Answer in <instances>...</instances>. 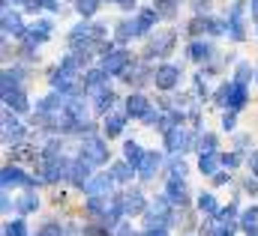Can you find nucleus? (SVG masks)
<instances>
[{"instance_id": "nucleus-16", "label": "nucleus", "mask_w": 258, "mask_h": 236, "mask_svg": "<svg viewBox=\"0 0 258 236\" xmlns=\"http://www.w3.org/2000/svg\"><path fill=\"white\" fill-rule=\"evenodd\" d=\"M126 114L129 117H147L150 114V105H147V99L144 96H129L126 99Z\"/></svg>"}, {"instance_id": "nucleus-24", "label": "nucleus", "mask_w": 258, "mask_h": 236, "mask_svg": "<svg viewBox=\"0 0 258 236\" xmlns=\"http://www.w3.org/2000/svg\"><path fill=\"white\" fill-rule=\"evenodd\" d=\"M219 156L216 153H201V159H198V171L201 174H216V168H219Z\"/></svg>"}, {"instance_id": "nucleus-19", "label": "nucleus", "mask_w": 258, "mask_h": 236, "mask_svg": "<svg viewBox=\"0 0 258 236\" xmlns=\"http://www.w3.org/2000/svg\"><path fill=\"white\" fill-rule=\"evenodd\" d=\"M123 212H126V215H138V212H144V197H141L138 191L123 194Z\"/></svg>"}, {"instance_id": "nucleus-51", "label": "nucleus", "mask_w": 258, "mask_h": 236, "mask_svg": "<svg viewBox=\"0 0 258 236\" xmlns=\"http://www.w3.org/2000/svg\"><path fill=\"white\" fill-rule=\"evenodd\" d=\"M111 3H114V0H111ZM120 3H123V0H120Z\"/></svg>"}, {"instance_id": "nucleus-38", "label": "nucleus", "mask_w": 258, "mask_h": 236, "mask_svg": "<svg viewBox=\"0 0 258 236\" xmlns=\"http://www.w3.org/2000/svg\"><path fill=\"white\" fill-rule=\"evenodd\" d=\"M198 147H201V153H213V147H216V138H213V135H204V138L198 141Z\"/></svg>"}, {"instance_id": "nucleus-14", "label": "nucleus", "mask_w": 258, "mask_h": 236, "mask_svg": "<svg viewBox=\"0 0 258 236\" xmlns=\"http://www.w3.org/2000/svg\"><path fill=\"white\" fill-rule=\"evenodd\" d=\"M3 33H6V36H18V33H24V24H21L18 12L3 9Z\"/></svg>"}, {"instance_id": "nucleus-40", "label": "nucleus", "mask_w": 258, "mask_h": 236, "mask_svg": "<svg viewBox=\"0 0 258 236\" xmlns=\"http://www.w3.org/2000/svg\"><path fill=\"white\" fill-rule=\"evenodd\" d=\"M222 165H225V168H237V165H240V156H237V153H228V156H222Z\"/></svg>"}, {"instance_id": "nucleus-15", "label": "nucleus", "mask_w": 258, "mask_h": 236, "mask_svg": "<svg viewBox=\"0 0 258 236\" xmlns=\"http://www.w3.org/2000/svg\"><path fill=\"white\" fill-rule=\"evenodd\" d=\"M105 69H93V72H87L84 75V90H90V93H99V90H105Z\"/></svg>"}, {"instance_id": "nucleus-20", "label": "nucleus", "mask_w": 258, "mask_h": 236, "mask_svg": "<svg viewBox=\"0 0 258 236\" xmlns=\"http://www.w3.org/2000/svg\"><path fill=\"white\" fill-rule=\"evenodd\" d=\"M156 168H159V156H156V153H147V156H144V162L138 165V177L150 179L153 174H156Z\"/></svg>"}, {"instance_id": "nucleus-18", "label": "nucleus", "mask_w": 258, "mask_h": 236, "mask_svg": "<svg viewBox=\"0 0 258 236\" xmlns=\"http://www.w3.org/2000/svg\"><path fill=\"white\" fill-rule=\"evenodd\" d=\"M156 18H159V12H156V9H141V12H138V18H135L138 36H141V33H147V30L156 24Z\"/></svg>"}, {"instance_id": "nucleus-28", "label": "nucleus", "mask_w": 258, "mask_h": 236, "mask_svg": "<svg viewBox=\"0 0 258 236\" xmlns=\"http://www.w3.org/2000/svg\"><path fill=\"white\" fill-rule=\"evenodd\" d=\"M36 206H39V200H36V194H30V191L15 200V209H18V212H33Z\"/></svg>"}, {"instance_id": "nucleus-31", "label": "nucleus", "mask_w": 258, "mask_h": 236, "mask_svg": "<svg viewBox=\"0 0 258 236\" xmlns=\"http://www.w3.org/2000/svg\"><path fill=\"white\" fill-rule=\"evenodd\" d=\"M153 9L162 15V18H171L177 12V0H153Z\"/></svg>"}, {"instance_id": "nucleus-45", "label": "nucleus", "mask_w": 258, "mask_h": 236, "mask_svg": "<svg viewBox=\"0 0 258 236\" xmlns=\"http://www.w3.org/2000/svg\"><path fill=\"white\" fill-rule=\"evenodd\" d=\"M222 126H225V132H231V129H234V111H231V114H225Z\"/></svg>"}, {"instance_id": "nucleus-27", "label": "nucleus", "mask_w": 258, "mask_h": 236, "mask_svg": "<svg viewBox=\"0 0 258 236\" xmlns=\"http://www.w3.org/2000/svg\"><path fill=\"white\" fill-rule=\"evenodd\" d=\"M111 105H114V93L105 87V90H99L96 93V111H102V114H108L111 111Z\"/></svg>"}, {"instance_id": "nucleus-50", "label": "nucleus", "mask_w": 258, "mask_h": 236, "mask_svg": "<svg viewBox=\"0 0 258 236\" xmlns=\"http://www.w3.org/2000/svg\"><path fill=\"white\" fill-rule=\"evenodd\" d=\"M249 3H252V15L258 18V0H249Z\"/></svg>"}, {"instance_id": "nucleus-39", "label": "nucleus", "mask_w": 258, "mask_h": 236, "mask_svg": "<svg viewBox=\"0 0 258 236\" xmlns=\"http://www.w3.org/2000/svg\"><path fill=\"white\" fill-rule=\"evenodd\" d=\"M39 236H63V227H60V224H45V227L39 230Z\"/></svg>"}, {"instance_id": "nucleus-7", "label": "nucleus", "mask_w": 258, "mask_h": 236, "mask_svg": "<svg viewBox=\"0 0 258 236\" xmlns=\"http://www.w3.org/2000/svg\"><path fill=\"white\" fill-rule=\"evenodd\" d=\"M111 182H114V177L99 174V177H90V179H87L84 191H87L90 197H102V194H108V191H111Z\"/></svg>"}, {"instance_id": "nucleus-17", "label": "nucleus", "mask_w": 258, "mask_h": 236, "mask_svg": "<svg viewBox=\"0 0 258 236\" xmlns=\"http://www.w3.org/2000/svg\"><path fill=\"white\" fill-rule=\"evenodd\" d=\"M0 179H3V188H9V185H30V182H33L30 177H24L18 168H3Z\"/></svg>"}, {"instance_id": "nucleus-33", "label": "nucleus", "mask_w": 258, "mask_h": 236, "mask_svg": "<svg viewBox=\"0 0 258 236\" xmlns=\"http://www.w3.org/2000/svg\"><path fill=\"white\" fill-rule=\"evenodd\" d=\"M189 57H192L195 63L207 60L210 57V45H207V42H192V45H189Z\"/></svg>"}, {"instance_id": "nucleus-42", "label": "nucleus", "mask_w": 258, "mask_h": 236, "mask_svg": "<svg viewBox=\"0 0 258 236\" xmlns=\"http://www.w3.org/2000/svg\"><path fill=\"white\" fill-rule=\"evenodd\" d=\"M246 78H249V66H246V63H240V66H237V81H243V84H246Z\"/></svg>"}, {"instance_id": "nucleus-5", "label": "nucleus", "mask_w": 258, "mask_h": 236, "mask_svg": "<svg viewBox=\"0 0 258 236\" xmlns=\"http://www.w3.org/2000/svg\"><path fill=\"white\" fill-rule=\"evenodd\" d=\"M129 66V54L126 51H105V57H102V69L108 72V75H120V72H126Z\"/></svg>"}, {"instance_id": "nucleus-47", "label": "nucleus", "mask_w": 258, "mask_h": 236, "mask_svg": "<svg viewBox=\"0 0 258 236\" xmlns=\"http://www.w3.org/2000/svg\"><path fill=\"white\" fill-rule=\"evenodd\" d=\"M249 165H252V174L258 177V150L252 153V159H249Z\"/></svg>"}, {"instance_id": "nucleus-43", "label": "nucleus", "mask_w": 258, "mask_h": 236, "mask_svg": "<svg viewBox=\"0 0 258 236\" xmlns=\"http://www.w3.org/2000/svg\"><path fill=\"white\" fill-rule=\"evenodd\" d=\"M183 174H186V165L183 162H174L171 165V177H183Z\"/></svg>"}, {"instance_id": "nucleus-30", "label": "nucleus", "mask_w": 258, "mask_h": 236, "mask_svg": "<svg viewBox=\"0 0 258 236\" xmlns=\"http://www.w3.org/2000/svg\"><path fill=\"white\" fill-rule=\"evenodd\" d=\"M132 36H138V27H135V21H120L117 24V42H126Z\"/></svg>"}, {"instance_id": "nucleus-44", "label": "nucleus", "mask_w": 258, "mask_h": 236, "mask_svg": "<svg viewBox=\"0 0 258 236\" xmlns=\"http://www.w3.org/2000/svg\"><path fill=\"white\" fill-rule=\"evenodd\" d=\"M84 236H108V227H87Z\"/></svg>"}, {"instance_id": "nucleus-2", "label": "nucleus", "mask_w": 258, "mask_h": 236, "mask_svg": "<svg viewBox=\"0 0 258 236\" xmlns=\"http://www.w3.org/2000/svg\"><path fill=\"white\" fill-rule=\"evenodd\" d=\"M81 159H87L90 165H102L105 159H108V150H105V144L99 141V138H87L84 141V147H81Z\"/></svg>"}, {"instance_id": "nucleus-9", "label": "nucleus", "mask_w": 258, "mask_h": 236, "mask_svg": "<svg viewBox=\"0 0 258 236\" xmlns=\"http://www.w3.org/2000/svg\"><path fill=\"white\" fill-rule=\"evenodd\" d=\"M69 179L75 182V185H87V179H90V162L87 159H78V162H72L69 165Z\"/></svg>"}, {"instance_id": "nucleus-46", "label": "nucleus", "mask_w": 258, "mask_h": 236, "mask_svg": "<svg viewBox=\"0 0 258 236\" xmlns=\"http://www.w3.org/2000/svg\"><path fill=\"white\" fill-rule=\"evenodd\" d=\"M144 236H168V230H165V227H150Z\"/></svg>"}, {"instance_id": "nucleus-1", "label": "nucleus", "mask_w": 258, "mask_h": 236, "mask_svg": "<svg viewBox=\"0 0 258 236\" xmlns=\"http://www.w3.org/2000/svg\"><path fill=\"white\" fill-rule=\"evenodd\" d=\"M225 108H231V111H240L243 108V102H246V84L243 81H234V84H225L222 90H219V96H216Z\"/></svg>"}, {"instance_id": "nucleus-6", "label": "nucleus", "mask_w": 258, "mask_h": 236, "mask_svg": "<svg viewBox=\"0 0 258 236\" xmlns=\"http://www.w3.org/2000/svg\"><path fill=\"white\" fill-rule=\"evenodd\" d=\"M75 84H78V81H75V72H69L63 66L51 75V87H54L57 93H75Z\"/></svg>"}, {"instance_id": "nucleus-22", "label": "nucleus", "mask_w": 258, "mask_h": 236, "mask_svg": "<svg viewBox=\"0 0 258 236\" xmlns=\"http://www.w3.org/2000/svg\"><path fill=\"white\" fill-rule=\"evenodd\" d=\"M123 156H126V162H129V165H132V168L138 171V165L144 162V156H147V153H144V150H141V147H138L135 141H129L126 147H123Z\"/></svg>"}, {"instance_id": "nucleus-48", "label": "nucleus", "mask_w": 258, "mask_h": 236, "mask_svg": "<svg viewBox=\"0 0 258 236\" xmlns=\"http://www.w3.org/2000/svg\"><path fill=\"white\" fill-rule=\"evenodd\" d=\"M213 182H216V185H225L228 177H225V174H213Z\"/></svg>"}, {"instance_id": "nucleus-10", "label": "nucleus", "mask_w": 258, "mask_h": 236, "mask_svg": "<svg viewBox=\"0 0 258 236\" xmlns=\"http://www.w3.org/2000/svg\"><path fill=\"white\" fill-rule=\"evenodd\" d=\"M165 197H168L171 203H186V185H183V177H171L168 179Z\"/></svg>"}, {"instance_id": "nucleus-34", "label": "nucleus", "mask_w": 258, "mask_h": 236, "mask_svg": "<svg viewBox=\"0 0 258 236\" xmlns=\"http://www.w3.org/2000/svg\"><path fill=\"white\" fill-rule=\"evenodd\" d=\"M198 209L207 212V215H213L216 212V197L213 194H198Z\"/></svg>"}, {"instance_id": "nucleus-25", "label": "nucleus", "mask_w": 258, "mask_h": 236, "mask_svg": "<svg viewBox=\"0 0 258 236\" xmlns=\"http://www.w3.org/2000/svg\"><path fill=\"white\" fill-rule=\"evenodd\" d=\"M3 102L12 108V111H27L30 105H27V96L21 93V90H15V93H9V96H3Z\"/></svg>"}, {"instance_id": "nucleus-35", "label": "nucleus", "mask_w": 258, "mask_h": 236, "mask_svg": "<svg viewBox=\"0 0 258 236\" xmlns=\"http://www.w3.org/2000/svg\"><path fill=\"white\" fill-rule=\"evenodd\" d=\"M75 6H78V12L87 18V15H93V12L99 9V0H75Z\"/></svg>"}, {"instance_id": "nucleus-12", "label": "nucleus", "mask_w": 258, "mask_h": 236, "mask_svg": "<svg viewBox=\"0 0 258 236\" xmlns=\"http://www.w3.org/2000/svg\"><path fill=\"white\" fill-rule=\"evenodd\" d=\"M171 45H174V33H159L153 42H150V48H147V54H156V57H165L168 51H171Z\"/></svg>"}, {"instance_id": "nucleus-37", "label": "nucleus", "mask_w": 258, "mask_h": 236, "mask_svg": "<svg viewBox=\"0 0 258 236\" xmlns=\"http://www.w3.org/2000/svg\"><path fill=\"white\" fill-rule=\"evenodd\" d=\"M3 233L6 236H27V227H24V221H9Z\"/></svg>"}, {"instance_id": "nucleus-41", "label": "nucleus", "mask_w": 258, "mask_h": 236, "mask_svg": "<svg viewBox=\"0 0 258 236\" xmlns=\"http://www.w3.org/2000/svg\"><path fill=\"white\" fill-rule=\"evenodd\" d=\"M234 215H237V206H234V203H228V206H225V209L219 212V218H222V221H231Z\"/></svg>"}, {"instance_id": "nucleus-23", "label": "nucleus", "mask_w": 258, "mask_h": 236, "mask_svg": "<svg viewBox=\"0 0 258 236\" xmlns=\"http://www.w3.org/2000/svg\"><path fill=\"white\" fill-rule=\"evenodd\" d=\"M240 227L246 230L249 236L258 233V206H252V209H246L243 215H240Z\"/></svg>"}, {"instance_id": "nucleus-32", "label": "nucleus", "mask_w": 258, "mask_h": 236, "mask_svg": "<svg viewBox=\"0 0 258 236\" xmlns=\"http://www.w3.org/2000/svg\"><path fill=\"white\" fill-rule=\"evenodd\" d=\"M132 171H135V168H132L129 162H120V165L111 168V177L117 179V182H129V179H132Z\"/></svg>"}, {"instance_id": "nucleus-49", "label": "nucleus", "mask_w": 258, "mask_h": 236, "mask_svg": "<svg viewBox=\"0 0 258 236\" xmlns=\"http://www.w3.org/2000/svg\"><path fill=\"white\" fill-rule=\"evenodd\" d=\"M246 191H252V194L258 191V182H255V179H246Z\"/></svg>"}, {"instance_id": "nucleus-4", "label": "nucleus", "mask_w": 258, "mask_h": 236, "mask_svg": "<svg viewBox=\"0 0 258 236\" xmlns=\"http://www.w3.org/2000/svg\"><path fill=\"white\" fill-rule=\"evenodd\" d=\"M153 81H156V87H159V90H171V87L180 81V69L165 63V66H159V69L153 72Z\"/></svg>"}, {"instance_id": "nucleus-3", "label": "nucleus", "mask_w": 258, "mask_h": 236, "mask_svg": "<svg viewBox=\"0 0 258 236\" xmlns=\"http://www.w3.org/2000/svg\"><path fill=\"white\" fill-rule=\"evenodd\" d=\"M228 33H231L234 42H240V39L246 36V30H243V3H240V0H237V3L231 6V12H228Z\"/></svg>"}, {"instance_id": "nucleus-29", "label": "nucleus", "mask_w": 258, "mask_h": 236, "mask_svg": "<svg viewBox=\"0 0 258 236\" xmlns=\"http://www.w3.org/2000/svg\"><path fill=\"white\" fill-rule=\"evenodd\" d=\"M18 81H21V72H3V96L15 93L18 90Z\"/></svg>"}, {"instance_id": "nucleus-21", "label": "nucleus", "mask_w": 258, "mask_h": 236, "mask_svg": "<svg viewBox=\"0 0 258 236\" xmlns=\"http://www.w3.org/2000/svg\"><path fill=\"white\" fill-rule=\"evenodd\" d=\"M39 117H48V114H57V111H63V99L60 96H48V99H42L39 102Z\"/></svg>"}, {"instance_id": "nucleus-36", "label": "nucleus", "mask_w": 258, "mask_h": 236, "mask_svg": "<svg viewBox=\"0 0 258 236\" xmlns=\"http://www.w3.org/2000/svg\"><path fill=\"white\" fill-rule=\"evenodd\" d=\"M42 6H45L48 12H57V0H27V9H33V12L42 9Z\"/></svg>"}, {"instance_id": "nucleus-11", "label": "nucleus", "mask_w": 258, "mask_h": 236, "mask_svg": "<svg viewBox=\"0 0 258 236\" xmlns=\"http://www.w3.org/2000/svg\"><path fill=\"white\" fill-rule=\"evenodd\" d=\"M51 36V21H36L30 30H27V45H39Z\"/></svg>"}, {"instance_id": "nucleus-8", "label": "nucleus", "mask_w": 258, "mask_h": 236, "mask_svg": "<svg viewBox=\"0 0 258 236\" xmlns=\"http://www.w3.org/2000/svg\"><path fill=\"white\" fill-rule=\"evenodd\" d=\"M165 147H168L171 153H180V150H186V147H189V135H186L183 129H177V126H174V129H168V132H165Z\"/></svg>"}, {"instance_id": "nucleus-13", "label": "nucleus", "mask_w": 258, "mask_h": 236, "mask_svg": "<svg viewBox=\"0 0 258 236\" xmlns=\"http://www.w3.org/2000/svg\"><path fill=\"white\" fill-rule=\"evenodd\" d=\"M3 138H6L9 144H18V141L24 138V126L12 117H3Z\"/></svg>"}, {"instance_id": "nucleus-26", "label": "nucleus", "mask_w": 258, "mask_h": 236, "mask_svg": "<svg viewBox=\"0 0 258 236\" xmlns=\"http://www.w3.org/2000/svg\"><path fill=\"white\" fill-rule=\"evenodd\" d=\"M123 123H126V120L120 117V114H108V117H105V135H108V138H117V135L123 132Z\"/></svg>"}]
</instances>
